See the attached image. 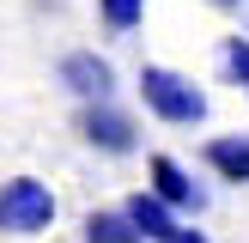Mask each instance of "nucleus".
<instances>
[{
	"instance_id": "obj_9",
	"label": "nucleus",
	"mask_w": 249,
	"mask_h": 243,
	"mask_svg": "<svg viewBox=\"0 0 249 243\" xmlns=\"http://www.w3.org/2000/svg\"><path fill=\"white\" fill-rule=\"evenodd\" d=\"M219 73H225V85L249 91V36H225L219 43Z\"/></svg>"
},
{
	"instance_id": "obj_2",
	"label": "nucleus",
	"mask_w": 249,
	"mask_h": 243,
	"mask_svg": "<svg viewBox=\"0 0 249 243\" xmlns=\"http://www.w3.org/2000/svg\"><path fill=\"white\" fill-rule=\"evenodd\" d=\"M55 225V194H49V182L36 176H12L0 182V231L6 237H36V231Z\"/></svg>"
},
{
	"instance_id": "obj_5",
	"label": "nucleus",
	"mask_w": 249,
	"mask_h": 243,
	"mask_svg": "<svg viewBox=\"0 0 249 243\" xmlns=\"http://www.w3.org/2000/svg\"><path fill=\"white\" fill-rule=\"evenodd\" d=\"M146 176H152V189L164 194L177 213H201V207H207V189H201V182H195L189 170L177 164V158H164V152H158L152 164H146Z\"/></svg>"
},
{
	"instance_id": "obj_6",
	"label": "nucleus",
	"mask_w": 249,
	"mask_h": 243,
	"mask_svg": "<svg viewBox=\"0 0 249 243\" xmlns=\"http://www.w3.org/2000/svg\"><path fill=\"white\" fill-rule=\"evenodd\" d=\"M122 207H128V219L140 225V237H146V243H164L170 231L182 225V219H177V207H170V201H164L158 189H140V194H128Z\"/></svg>"
},
{
	"instance_id": "obj_11",
	"label": "nucleus",
	"mask_w": 249,
	"mask_h": 243,
	"mask_svg": "<svg viewBox=\"0 0 249 243\" xmlns=\"http://www.w3.org/2000/svg\"><path fill=\"white\" fill-rule=\"evenodd\" d=\"M164 243H213V237H207V231H195V225H177Z\"/></svg>"
},
{
	"instance_id": "obj_7",
	"label": "nucleus",
	"mask_w": 249,
	"mask_h": 243,
	"mask_svg": "<svg viewBox=\"0 0 249 243\" xmlns=\"http://www.w3.org/2000/svg\"><path fill=\"white\" fill-rule=\"evenodd\" d=\"M207 170L225 182H249V134H219L207 140Z\"/></svg>"
},
{
	"instance_id": "obj_12",
	"label": "nucleus",
	"mask_w": 249,
	"mask_h": 243,
	"mask_svg": "<svg viewBox=\"0 0 249 243\" xmlns=\"http://www.w3.org/2000/svg\"><path fill=\"white\" fill-rule=\"evenodd\" d=\"M213 6H219V12H237V6H243V0H213Z\"/></svg>"
},
{
	"instance_id": "obj_10",
	"label": "nucleus",
	"mask_w": 249,
	"mask_h": 243,
	"mask_svg": "<svg viewBox=\"0 0 249 243\" xmlns=\"http://www.w3.org/2000/svg\"><path fill=\"white\" fill-rule=\"evenodd\" d=\"M97 12H104L109 31H134V24L146 18V0H97Z\"/></svg>"
},
{
	"instance_id": "obj_1",
	"label": "nucleus",
	"mask_w": 249,
	"mask_h": 243,
	"mask_svg": "<svg viewBox=\"0 0 249 243\" xmlns=\"http://www.w3.org/2000/svg\"><path fill=\"white\" fill-rule=\"evenodd\" d=\"M140 97L158 122L170 128H195L207 122V91L189 79V73H170V67H140Z\"/></svg>"
},
{
	"instance_id": "obj_8",
	"label": "nucleus",
	"mask_w": 249,
	"mask_h": 243,
	"mask_svg": "<svg viewBox=\"0 0 249 243\" xmlns=\"http://www.w3.org/2000/svg\"><path fill=\"white\" fill-rule=\"evenodd\" d=\"M79 231H85V243H146L140 225L128 219V207H116V213H109V207H97V213H85Z\"/></svg>"
},
{
	"instance_id": "obj_3",
	"label": "nucleus",
	"mask_w": 249,
	"mask_h": 243,
	"mask_svg": "<svg viewBox=\"0 0 249 243\" xmlns=\"http://www.w3.org/2000/svg\"><path fill=\"white\" fill-rule=\"evenodd\" d=\"M79 134H85V146H97V152H109V158H128L134 146H140V128H134V116L128 109H116L104 97V104H85L79 109Z\"/></svg>"
},
{
	"instance_id": "obj_4",
	"label": "nucleus",
	"mask_w": 249,
	"mask_h": 243,
	"mask_svg": "<svg viewBox=\"0 0 249 243\" xmlns=\"http://www.w3.org/2000/svg\"><path fill=\"white\" fill-rule=\"evenodd\" d=\"M61 85L79 104H104V97H116V67L97 49H73V55H61Z\"/></svg>"
}]
</instances>
